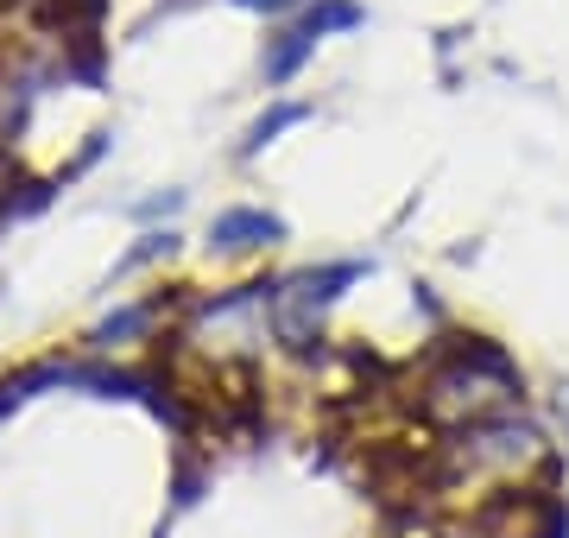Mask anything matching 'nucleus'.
Masks as SVG:
<instances>
[{"label": "nucleus", "instance_id": "obj_2", "mask_svg": "<svg viewBox=\"0 0 569 538\" xmlns=\"http://www.w3.org/2000/svg\"><path fill=\"white\" fill-rule=\"evenodd\" d=\"M361 260H329V267H298L266 286V336L284 342L291 355H310L323 342V317L336 311V298L348 286H361Z\"/></svg>", "mask_w": 569, "mask_h": 538}, {"label": "nucleus", "instance_id": "obj_9", "mask_svg": "<svg viewBox=\"0 0 569 538\" xmlns=\"http://www.w3.org/2000/svg\"><path fill=\"white\" fill-rule=\"evenodd\" d=\"M234 13H253V20H266V26H279V20H298L310 0H228Z\"/></svg>", "mask_w": 569, "mask_h": 538}, {"label": "nucleus", "instance_id": "obj_10", "mask_svg": "<svg viewBox=\"0 0 569 538\" xmlns=\"http://www.w3.org/2000/svg\"><path fill=\"white\" fill-rule=\"evenodd\" d=\"M178 209H183V190H164V197L133 203V216H140V222H159V216H178Z\"/></svg>", "mask_w": 569, "mask_h": 538}, {"label": "nucleus", "instance_id": "obj_1", "mask_svg": "<svg viewBox=\"0 0 569 538\" xmlns=\"http://www.w3.org/2000/svg\"><path fill=\"white\" fill-rule=\"evenodd\" d=\"M526 373L493 336H443L425 361V412L443 425H475L493 412H519Z\"/></svg>", "mask_w": 569, "mask_h": 538}, {"label": "nucleus", "instance_id": "obj_5", "mask_svg": "<svg viewBox=\"0 0 569 538\" xmlns=\"http://www.w3.org/2000/svg\"><path fill=\"white\" fill-rule=\"evenodd\" d=\"M178 298H140V305H121V311H108L96 330L82 336V349L89 355H114V349H127V342H140V336H152L159 330V317L171 311Z\"/></svg>", "mask_w": 569, "mask_h": 538}, {"label": "nucleus", "instance_id": "obj_3", "mask_svg": "<svg viewBox=\"0 0 569 538\" xmlns=\"http://www.w3.org/2000/svg\"><path fill=\"white\" fill-rule=\"evenodd\" d=\"M284 235H291V228H284L279 209L228 203V209H216V222H209V253H222V260H247V253H272Z\"/></svg>", "mask_w": 569, "mask_h": 538}, {"label": "nucleus", "instance_id": "obj_7", "mask_svg": "<svg viewBox=\"0 0 569 538\" xmlns=\"http://www.w3.org/2000/svg\"><path fill=\"white\" fill-rule=\"evenodd\" d=\"M298 26L317 32V39H348V32L367 26V7L361 0H310L305 13H298Z\"/></svg>", "mask_w": 569, "mask_h": 538}, {"label": "nucleus", "instance_id": "obj_6", "mask_svg": "<svg viewBox=\"0 0 569 538\" xmlns=\"http://www.w3.org/2000/svg\"><path fill=\"white\" fill-rule=\"evenodd\" d=\"M305 121H317V102H298V96H272V102L247 121V133H241V146H234V159L241 166H253L266 146H279V133H291V127H305Z\"/></svg>", "mask_w": 569, "mask_h": 538}, {"label": "nucleus", "instance_id": "obj_11", "mask_svg": "<svg viewBox=\"0 0 569 538\" xmlns=\"http://www.w3.org/2000/svg\"><path fill=\"white\" fill-rule=\"evenodd\" d=\"M563 431H569V387H563Z\"/></svg>", "mask_w": 569, "mask_h": 538}, {"label": "nucleus", "instance_id": "obj_8", "mask_svg": "<svg viewBox=\"0 0 569 538\" xmlns=\"http://www.w3.org/2000/svg\"><path fill=\"white\" fill-rule=\"evenodd\" d=\"M178 253V235L171 228H152V235H140V248H127V260L114 272H140V267H159V260H171Z\"/></svg>", "mask_w": 569, "mask_h": 538}, {"label": "nucleus", "instance_id": "obj_4", "mask_svg": "<svg viewBox=\"0 0 569 538\" xmlns=\"http://www.w3.org/2000/svg\"><path fill=\"white\" fill-rule=\"evenodd\" d=\"M317 32H305L298 20H279V26H266V39H260V83L266 96H284V89L305 77L310 63H317Z\"/></svg>", "mask_w": 569, "mask_h": 538}]
</instances>
